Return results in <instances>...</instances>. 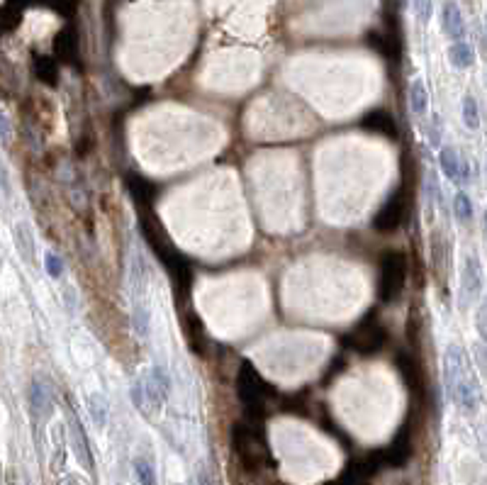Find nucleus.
<instances>
[{
  "label": "nucleus",
  "mask_w": 487,
  "mask_h": 485,
  "mask_svg": "<svg viewBox=\"0 0 487 485\" xmlns=\"http://www.w3.org/2000/svg\"><path fill=\"white\" fill-rule=\"evenodd\" d=\"M444 375L446 390L463 412H475L480 403L478 380L473 375V366L468 361V353L461 346H449L444 356Z\"/></svg>",
  "instance_id": "obj_1"
},
{
  "label": "nucleus",
  "mask_w": 487,
  "mask_h": 485,
  "mask_svg": "<svg viewBox=\"0 0 487 485\" xmlns=\"http://www.w3.org/2000/svg\"><path fill=\"white\" fill-rule=\"evenodd\" d=\"M141 235H144L146 244L151 247L154 254H156V259H161V264L166 266V271H168L171 281L176 283V288L188 290V285H191V266H188V261L173 249V244H171L168 237L164 235L161 225H159L156 220L144 218L141 220Z\"/></svg>",
  "instance_id": "obj_2"
},
{
  "label": "nucleus",
  "mask_w": 487,
  "mask_h": 485,
  "mask_svg": "<svg viewBox=\"0 0 487 485\" xmlns=\"http://www.w3.org/2000/svg\"><path fill=\"white\" fill-rule=\"evenodd\" d=\"M407 256L402 251H387L380 259L378 271V298L380 302H395L407 285Z\"/></svg>",
  "instance_id": "obj_3"
},
{
  "label": "nucleus",
  "mask_w": 487,
  "mask_h": 485,
  "mask_svg": "<svg viewBox=\"0 0 487 485\" xmlns=\"http://www.w3.org/2000/svg\"><path fill=\"white\" fill-rule=\"evenodd\" d=\"M237 393L239 400H242L244 410H249L251 415H261L266 407V395H268V385L261 378V373L251 366L249 361H244L239 366L237 373Z\"/></svg>",
  "instance_id": "obj_4"
},
{
  "label": "nucleus",
  "mask_w": 487,
  "mask_h": 485,
  "mask_svg": "<svg viewBox=\"0 0 487 485\" xmlns=\"http://www.w3.org/2000/svg\"><path fill=\"white\" fill-rule=\"evenodd\" d=\"M351 344L358 353H378L387 344V329L378 319H365L353 329Z\"/></svg>",
  "instance_id": "obj_5"
},
{
  "label": "nucleus",
  "mask_w": 487,
  "mask_h": 485,
  "mask_svg": "<svg viewBox=\"0 0 487 485\" xmlns=\"http://www.w3.org/2000/svg\"><path fill=\"white\" fill-rule=\"evenodd\" d=\"M405 218H407V196H405V191H397L392 198H387L380 210H378L373 227L378 232H382V235H387V232L400 230Z\"/></svg>",
  "instance_id": "obj_6"
},
{
  "label": "nucleus",
  "mask_w": 487,
  "mask_h": 485,
  "mask_svg": "<svg viewBox=\"0 0 487 485\" xmlns=\"http://www.w3.org/2000/svg\"><path fill=\"white\" fill-rule=\"evenodd\" d=\"M232 442H234V452L239 454L242 464L249 471H256L261 466V444L256 439L254 432L244 425H237L232 430Z\"/></svg>",
  "instance_id": "obj_7"
},
{
  "label": "nucleus",
  "mask_w": 487,
  "mask_h": 485,
  "mask_svg": "<svg viewBox=\"0 0 487 485\" xmlns=\"http://www.w3.org/2000/svg\"><path fill=\"white\" fill-rule=\"evenodd\" d=\"M439 164H441V169H444L446 178L454 181V183L463 186V183H468V181H471V169H468L466 159L458 154L456 146H441Z\"/></svg>",
  "instance_id": "obj_8"
},
{
  "label": "nucleus",
  "mask_w": 487,
  "mask_h": 485,
  "mask_svg": "<svg viewBox=\"0 0 487 485\" xmlns=\"http://www.w3.org/2000/svg\"><path fill=\"white\" fill-rule=\"evenodd\" d=\"M397 371L402 373L405 385L410 388L414 395L424 398L427 383H424V368H422L419 358L412 356V353H397Z\"/></svg>",
  "instance_id": "obj_9"
},
{
  "label": "nucleus",
  "mask_w": 487,
  "mask_h": 485,
  "mask_svg": "<svg viewBox=\"0 0 487 485\" xmlns=\"http://www.w3.org/2000/svg\"><path fill=\"white\" fill-rule=\"evenodd\" d=\"M441 25H444V32L449 34V39L454 42H463L466 39V20H463V13L458 8L456 0H444V8H441Z\"/></svg>",
  "instance_id": "obj_10"
},
{
  "label": "nucleus",
  "mask_w": 487,
  "mask_h": 485,
  "mask_svg": "<svg viewBox=\"0 0 487 485\" xmlns=\"http://www.w3.org/2000/svg\"><path fill=\"white\" fill-rule=\"evenodd\" d=\"M360 127L368 129L373 134L387 137V139H397V119L390 115L387 110H370L360 119Z\"/></svg>",
  "instance_id": "obj_11"
},
{
  "label": "nucleus",
  "mask_w": 487,
  "mask_h": 485,
  "mask_svg": "<svg viewBox=\"0 0 487 485\" xmlns=\"http://www.w3.org/2000/svg\"><path fill=\"white\" fill-rule=\"evenodd\" d=\"M410 456H412V439L407 435V430H402L397 437H395V442L380 454V459L385 461L387 466H402V464H407Z\"/></svg>",
  "instance_id": "obj_12"
},
{
  "label": "nucleus",
  "mask_w": 487,
  "mask_h": 485,
  "mask_svg": "<svg viewBox=\"0 0 487 485\" xmlns=\"http://www.w3.org/2000/svg\"><path fill=\"white\" fill-rule=\"evenodd\" d=\"M54 54L61 64H76L78 59V39L73 30H61L54 37Z\"/></svg>",
  "instance_id": "obj_13"
},
{
  "label": "nucleus",
  "mask_w": 487,
  "mask_h": 485,
  "mask_svg": "<svg viewBox=\"0 0 487 485\" xmlns=\"http://www.w3.org/2000/svg\"><path fill=\"white\" fill-rule=\"evenodd\" d=\"M30 405H32V415L37 420H49L51 412H54V403H51L47 385L39 383V380H34L30 388Z\"/></svg>",
  "instance_id": "obj_14"
},
{
  "label": "nucleus",
  "mask_w": 487,
  "mask_h": 485,
  "mask_svg": "<svg viewBox=\"0 0 487 485\" xmlns=\"http://www.w3.org/2000/svg\"><path fill=\"white\" fill-rule=\"evenodd\" d=\"M127 188H129L132 198H134V201L139 203L141 208H151L154 198H156V188H154V183H149L144 176L129 174L127 176Z\"/></svg>",
  "instance_id": "obj_15"
},
{
  "label": "nucleus",
  "mask_w": 487,
  "mask_h": 485,
  "mask_svg": "<svg viewBox=\"0 0 487 485\" xmlns=\"http://www.w3.org/2000/svg\"><path fill=\"white\" fill-rule=\"evenodd\" d=\"M483 285V276H480V264L475 256H468L466 271H463V300L475 298V293Z\"/></svg>",
  "instance_id": "obj_16"
},
{
  "label": "nucleus",
  "mask_w": 487,
  "mask_h": 485,
  "mask_svg": "<svg viewBox=\"0 0 487 485\" xmlns=\"http://www.w3.org/2000/svg\"><path fill=\"white\" fill-rule=\"evenodd\" d=\"M13 239H15V247L20 251V256L27 261V264H34V239L32 232L27 227V222H17L15 230H13Z\"/></svg>",
  "instance_id": "obj_17"
},
{
  "label": "nucleus",
  "mask_w": 487,
  "mask_h": 485,
  "mask_svg": "<svg viewBox=\"0 0 487 485\" xmlns=\"http://www.w3.org/2000/svg\"><path fill=\"white\" fill-rule=\"evenodd\" d=\"M71 430H73V447H76V456L78 461H83V466L88 471H93V456H90V449H88V442H85V432L81 427V422L73 417L71 422Z\"/></svg>",
  "instance_id": "obj_18"
},
{
  "label": "nucleus",
  "mask_w": 487,
  "mask_h": 485,
  "mask_svg": "<svg viewBox=\"0 0 487 485\" xmlns=\"http://www.w3.org/2000/svg\"><path fill=\"white\" fill-rule=\"evenodd\" d=\"M132 324L134 332L146 339L149 336V324H151V315H149V305L144 298H134V307H132Z\"/></svg>",
  "instance_id": "obj_19"
},
{
  "label": "nucleus",
  "mask_w": 487,
  "mask_h": 485,
  "mask_svg": "<svg viewBox=\"0 0 487 485\" xmlns=\"http://www.w3.org/2000/svg\"><path fill=\"white\" fill-rule=\"evenodd\" d=\"M449 59L456 68H471L475 64V51L471 44L463 39V42H454L449 47Z\"/></svg>",
  "instance_id": "obj_20"
},
{
  "label": "nucleus",
  "mask_w": 487,
  "mask_h": 485,
  "mask_svg": "<svg viewBox=\"0 0 487 485\" xmlns=\"http://www.w3.org/2000/svg\"><path fill=\"white\" fill-rule=\"evenodd\" d=\"M429 107V93H427V85L424 81H414L410 85V110L414 115H424Z\"/></svg>",
  "instance_id": "obj_21"
},
{
  "label": "nucleus",
  "mask_w": 487,
  "mask_h": 485,
  "mask_svg": "<svg viewBox=\"0 0 487 485\" xmlns=\"http://www.w3.org/2000/svg\"><path fill=\"white\" fill-rule=\"evenodd\" d=\"M463 122L468 129H480V107L471 93L463 98Z\"/></svg>",
  "instance_id": "obj_22"
},
{
  "label": "nucleus",
  "mask_w": 487,
  "mask_h": 485,
  "mask_svg": "<svg viewBox=\"0 0 487 485\" xmlns=\"http://www.w3.org/2000/svg\"><path fill=\"white\" fill-rule=\"evenodd\" d=\"M454 213H456V218L461 220V222H471L473 220V215H475L473 201L466 196V193H456V198H454Z\"/></svg>",
  "instance_id": "obj_23"
},
{
  "label": "nucleus",
  "mask_w": 487,
  "mask_h": 485,
  "mask_svg": "<svg viewBox=\"0 0 487 485\" xmlns=\"http://www.w3.org/2000/svg\"><path fill=\"white\" fill-rule=\"evenodd\" d=\"M134 476L141 485H156V471L146 459H134Z\"/></svg>",
  "instance_id": "obj_24"
},
{
  "label": "nucleus",
  "mask_w": 487,
  "mask_h": 485,
  "mask_svg": "<svg viewBox=\"0 0 487 485\" xmlns=\"http://www.w3.org/2000/svg\"><path fill=\"white\" fill-rule=\"evenodd\" d=\"M149 378L154 380V385L161 390V395L164 398H168V393H171V375H168V371H166L164 366H154L151 368V373H149Z\"/></svg>",
  "instance_id": "obj_25"
},
{
  "label": "nucleus",
  "mask_w": 487,
  "mask_h": 485,
  "mask_svg": "<svg viewBox=\"0 0 487 485\" xmlns=\"http://www.w3.org/2000/svg\"><path fill=\"white\" fill-rule=\"evenodd\" d=\"M90 415H93V420H95L97 427H105V422H107V405H105V400H102L100 395L90 398Z\"/></svg>",
  "instance_id": "obj_26"
},
{
  "label": "nucleus",
  "mask_w": 487,
  "mask_h": 485,
  "mask_svg": "<svg viewBox=\"0 0 487 485\" xmlns=\"http://www.w3.org/2000/svg\"><path fill=\"white\" fill-rule=\"evenodd\" d=\"M44 268H47V273L51 278L64 276V261H61V256H56L54 251H47V254H44Z\"/></svg>",
  "instance_id": "obj_27"
},
{
  "label": "nucleus",
  "mask_w": 487,
  "mask_h": 485,
  "mask_svg": "<svg viewBox=\"0 0 487 485\" xmlns=\"http://www.w3.org/2000/svg\"><path fill=\"white\" fill-rule=\"evenodd\" d=\"M412 5H414V13L419 17V22H429V17H432V0H412Z\"/></svg>",
  "instance_id": "obj_28"
},
{
  "label": "nucleus",
  "mask_w": 487,
  "mask_h": 485,
  "mask_svg": "<svg viewBox=\"0 0 487 485\" xmlns=\"http://www.w3.org/2000/svg\"><path fill=\"white\" fill-rule=\"evenodd\" d=\"M485 310H480V315H478V329H480V334L485 336Z\"/></svg>",
  "instance_id": "obj_29"
},
{
  "label": "nucleus",
  "mask_w": 487,
  "mask_h": 485,
  "mask_svg": "<svg viewBox=\"0 0 487 485\" xmlns=\"http://www.w3.org/2000/svg\"><path fill=\"white\" fill-rule=\"evenodd\" d=\"M200 485H212V481H210V476H208V473H200Z\"/></svg>",
  "instance_id": "obj_30"
},
{
  "label": "nucleus",
  "mask_w": 487,
  "mask_h": 485,
  "mask_svg": "<svg viewBox=\"0 0 487 485\" xmlns=\"http://www.w3.org/2000/svg\"><path fill=\"white\" fill-rule=\"evenodd\" d=\"M73 483H76V481H73V478H64V481H61L59 485H73Z\"/></svg>",
  "instance_id": "obj_31"
},
{
  "label": "nucleus",
  "mask_w": 487,
  "mask_h": 485,
  "mask_svg": "<svg viewBox=\"0 0 487 485\" xmlns=\"http://www.w3.org/2000/svg\"><path fill=\"white\" fill-rule=\"evenodd\" d=\"M329 485H339V483H329Z\"/></svg>",
  "instance_id": "obj_32"
}]
</instances>
